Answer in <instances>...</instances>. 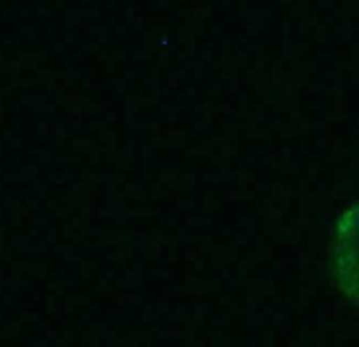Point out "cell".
<instances>
[{
  "instance_id": "cell-1",
  "label": "cell",
  "mask_w": 359,
  "mask_h": 347,
  "mask_svg": "<svg viewBox=\"0 0 359 347\" xmlns=\"http://www.w3.org/2000/svg\"><path fill=\"white\" fill-rule=\"evenodd\" d=\"M337 266L344 291H356V207L344 212L339 223Z\"/></svg>"
}]
</instances>
